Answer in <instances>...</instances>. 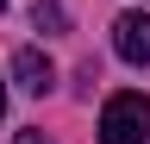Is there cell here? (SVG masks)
Returning <instances> with one entry per match:
<instances>
[{
  "mask_svg": "<svg viewBox=\"0 0 150 144\" xmlns=\"http://www.w3.org/2000/svg\"><path fill=\"white\" fill-rule=\"evenodd\" d=\"M150 138V100L144 94H112L100 106V144H144Z\"/></svg>",
  "mask_w": 150,
  "mask_h": 144,
  "instance_id": "1",
  "label": "cell"
},
{
  "mask_svg": "<svg viewBox=\"0 0 150 144\" xmlns=\"http://www.w3.org/2000/svg\"><path fill=\"white\" fill-rule=\"evenodd\" d=\"M112 50L125 63H150V13H119L112 19Z\"/></svg>",
  "mask_w": 150,
  "mask_h": 144,
  "instance_id": "2",
  "label": "cell"
},
{
  "mask_svg": "<svg viewBox=\"0 0 150 144\" xmlns=\"http://www.w3.org/2000/svg\"><path fill=\"white\" fill-rule=\"evenodd\" d=\"M13 75H19L25 94H50V88H56V69H50V57H44L38 44H25V50L13 57Z\"/></svg>",
  "mask_w": 150,
  "mask_h": 144,
  "instance_id": "3",
  "label": "cell"
},
{
  "mask_svg": "<svg viewBox=\"0 0 150 144\" xmlns=\"http://www.w3.org/2000/svg\"><path fill=\"white\" fill-rule=\"evenodd\" d=\"M31 25L38 31H63V6H56V0H38V6H31Z\"/></svg>",
  "mask_w": 150,
  "mask_h": 144,
  "instance_id": "4",
  "label": "cell"
},
{
  "mask_svg": "<svg viewBox=\"0 0 150 144\" xmlns=\"http://www.w3.org/2000/svg\"><path fill=\"white\" fill-rule=\"evenodd\" d=\"M19 144H50V138L38 132V125H25V132H19Z\"/></svg>",
  "mask_w": 150,
  "mask_h": 144,
  "instance_id": "5",
  "label": "cell"
},
{
  "mask_svg": "<svg viewBox=\"0 0 150 144\" xmlns=\"http://www.w3.org/2000/svg\"><path fill=\"white\" fill-rule=\"evenodd\" d=\"M0 113H6V88H0Z\"/></svg>",
  "mask_w": 150,
  "mask_h": 144,
  "instance_id": "6",
  "label": "cell"
},
{
  "mask_svg": "<svg viewBox=\"0 0 150 144\" xmlns=\"http://www.w3.org/2000/svg\"><path fill=\"white\" fill-rule=\"evenodd\" d=\"M0 6H6V0H0Z\"/></svg>",
  "mask_w": 150,
  "mask_h": 144,
  "instance_id": "7",
  "label": "cell"
}]
</instances>
